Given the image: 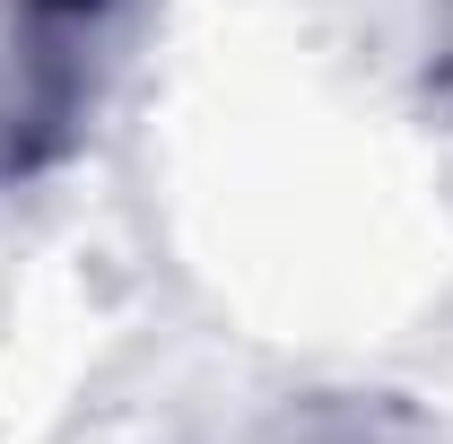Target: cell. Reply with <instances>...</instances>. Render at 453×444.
<instances>
[{
    "label": "cell",
    "instance_id": "7a4b0ae2",
    "mask_svg": "<svg viewBox=\"0 0 453 444\" xmlns=\"http://www.w3.org/2000/svg\"><path fill=\"white\" fill-rule=\"evenodd\" d=\"M262 444H418V427L384 401H305Z\"/></svg>",
    "mask_w": 453,
    "mask_h": 444
},
{
    "label": "cell",
    "instance_id": "6da1fadb",
    "mask_svg": "<svg viewBox=\"0 0 453 444\" xmlns=\"http://www.w3.org/2000/svg\"><path fill=\"white\" fill-rule=\"evenodd\" d=\"M122 0H0V192L53 174L105 96Z\"/></svg>",
    "mask_w": 453,
    "mask_h": 444
}]
</instances>
